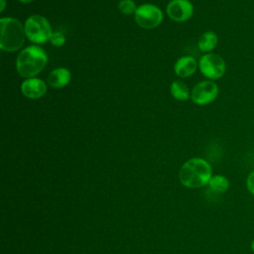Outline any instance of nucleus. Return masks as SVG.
Masks as SVG:
<instances>
[{
  "label": "nucleus",
  "mask_w": 254,
  "mask_h": 254,
  "mask_svg": "<svg viewBox=\"0 0 254 254\" xmlns=\"http://www.w3.org/2000/svg\"><path fill=\"white\" fill-rule=\"evenodd\" d=\"M180 181L188 188L197 189L208 185L212 177L210 164L201 158H192L187 161L180 170Z\"/></svg>",
  "instance_id": "obj_1"
},
{
  "label": "nucleus",
  "mask_w": 254,
  "mask_h": 254,
  "mask_svg": "<svg viewBox=\"0 0 254 254\" xmlns=\"http://www.w3.org/2000/svg\"><path fill=\"white\" fill-rule=\"evenodd\" d=\"M48 56L39 46H29L22 50L16 60V69L22 77L30 78L44 69Z\"/></svg>",
  "instance_id": "obj_2"
},
{
  "label": "nucleus",
  "mask_w": 254,
  "mask_h": 254,
  "mask_svg": "<svg viewBox=\"0 0 254 254\" xmlns=\"http://www.w3.org/2000/svg\"><path fill=\"white\" fill-rule=\"evenodd\" d=\"M0 48L2 51L13 53L18 51L25 42V29L19 20L12 17L1 18Z\"/></svg>",
  "instance_id": "obj_3"
},
{
  "label": "nucleus",
  "mask_w": 254,
  "mask_h": 254,
  "mask_svg": "<svg viewBox=\"0 0 254 254\" xmlns=\"http://www.w3.org/2000/svg\"><path fill=\"white\" fill-rule=\"evenodd\" d=\"M26 37L35 44H44L50 41L53 31L50 22L43 16L32 15L24 24Z\"/></svg>",
  "instance_id": "obj_4"
},
{
  "label": "nucleus",
  "mask_w": 254,
  "mask_h": 254,
  "mask_svg": "<svg viewBox=\"0 0 254 254\" xmlns=\"http://www.w3.org/2000/svg\"><path fill=\"white\" fill-rule=\"evenodd\" d=\"M200 72L209 79H218L222 77L226 70L224 60L217 54L207 53L198 61Z\"/></svg>",
  "instance_id": "obj_5"
},
{
  "label": "nucleus",
  "mask_w": 254,
  "mask_h": 254,
  "mask_svg": "<svg viewBox=\"0 0 254 254\" xmlns=\"http://www.w3.org/2000/svg\"><path fill=\"white\" fill-rule=\"evenodd\" d=\"M134 18L141 28L154 29L163 21V12L158 6L146 3L137 8Z\"/></svg>",
  "instance_id": "obj_6"
},
{
  "label": "nucleus",
  "mask_w": 254,
  "mask_h": 254,
  "mask_svg": "<svg viewBox=\"0 0 254 254\" xmlns=\"http://www.w3.org/2000/svg\"><path fill=\"white\" fill-rule=\"evenodd\" d=\"M218 95V86L211 80L198 82L191 90L190 98L198 105H206L215 100Z\"/></svg>",
  "instance_id": "obj_7"
},
{
  "label": "nucleus",
  "mask_w": 254,
  "mask_h": 254,
  "mask_svg": "<svg viewBox=\"0 0 254 254\" xmlns=\"http://www.w3.org/2000/svg\"><path fill=\"white\" fill-rule=\"evenodd\" d=\"M167 14L176 22H185L192 16L193 6L189 0H172L167 6Z\"/></svg>",
  "instance_id": "obj_8"
},
{
  "label": "nucleus",
  "mask_w": 254,
  "mask_h": 254,
  "mask_svg": "<svg viewBox=\"0 0 254 254\" xmlns=\"http://www.w3.org/2000/svg\"><path fill=\"white\" fill-rule=\"evenodd\" d=\"M21 91L24 96L30 99H37L46 94L47 84L40 78L30 77L22 82Z\"/></svg>",
  "instance_id": "obj_9"
},
{
  "label": "nucleus",
  "mask_w": 254,
  "mask_h": 254,
  "mask_svg": "<svg viewBox=\"0 0 254 254\" xmlns=\"http://www.w3.org/2000/svg\"><path fill=\"white\" fill-rule=\"evenodd\" d=\"M197 67V63L193 57L190 56H184L180 58L175 65L174 69L175 72L181 77H189L194 73Z\"/></svg>",
  "instance_id": "obj_10"
},
{
  "label": "nucleus",
  "mask_w": 254,
  "mask_h": 254,
  "mask_svg": "<svg viewBox=\"0 0 254 254\" xmlns=\"http://www.w3.org/2000/svg\"><path fill=\"white\" fill-rule=\"evenodd\" d=\"M70 71L65 67H58L52 70L48 76V83L54 88H62L70 81Z\"/></svg>",
  "instance_id": "obj_11"
},
{
  "label": "nucleus",
  "mask_w": 254,
  "mask_h": 254,
  "mask_svg": "<svg viewBox=\"0 0 254 254\" xmlns=\"http://www.w3.org/2000/svg\"><path fill=\"white\" fill-rule=\"evenodd\" d=\"M218 43L217 35L214 32L208 31L203 33L198 39V49L203 53H208L214 50Z\"/></svg>",
  "instance_id": "obj_12"
},
{
  "label": "nucleus",
  "mask_w": 254,
  "mask_h": 254,
  "mask_svg": "<svg viewBox=\"0 0 254 254\" xmlns=\"http://www.w3.org/2000/svg\"><path fill=\"white\" fill-rule=\"evenodd\" d=\"M229 186L230 184L228 179L222 175L212 176L208 182L209 189L216 193H224L228 190Z\"/></svg>",
  "instance_id": "obj_13"
},
{
  "label": "nucleus",
  "mask_w": 254,
  "mask_h": 254,
  "mask_svg": "<svg viewBox=\"0 0 254 254\" xmlns=\"http://www.w3.org/2000/svg\"><path fill=\"white\" fill-rule=\"evenodd\" d=\"M171 93L174 98L181 101H186L190 98V90L188 86L185 84V82L181 80H175L171 84Z\"/></svg>",
  "instance_id": "obj_14"
},
{
  "label": "nucleus",
  "mask_w": 254,
  "mask_h": 254,
  "mask_svg": "<svg viewBox=\"0 0 254 254\" xmlns=\"http://www.w3.org/2000/svg\"><path fill=\"white\" fill-rule=\"evenodd\" d=\"M118 8L121 13L125 15H130V14H135L137 7L136 4L133 0H121L118 4Z\"/></svg>",
  "instance_id": "obj_15"
},
{
  "label": "nucleus",
  "mask_w": 254,
  "mask_h": 254,
  "mask_svg": "<svg viewBox=\"0 0 254 254\" xmlns=\"http://www.w3.org/2000/svg\"><path fill=\"white\" fill-rule=\"evenodd\" d=\"M50 42L52 43L53 46H56V47H61L64 44L65 42V37L64 35L62 33V32H54L51 39H50Z\"/></svg>",
  "instance_id": "obj_16"
},
{
  "label": "nucleus",
  "mask_w": 254,
  "mask_h": 254,
  "mask_svg": "<svg viewBox=\"0 0 254 254\" xmlns=\"http://www.w3.org/2000/svg\"><path fill=\"white\" fill-rule=\"evenodd\" d=\"M246 189L252 195H254V170L251 171L246 178Z\"/></svg>",
  "instance_id": "obj_17"
},
{
  "label": "nucleus",
  "mask_w": 254,
  "mask_h": 254,
  "mask_svg": "<svg viewBox=\"0 0 254 254\" xmlns=\"http://www.w3.org/2000/svg\"><path fill=\"white\" fill-rule=\"evenodd\" d=\"M250 248H251V250H252V252H254V239L251 241V243H250Z\"/></svg>",
  "instance_id": "obj_18"
},
{
  "label": "nucleus",
  "mask_w": 254,
  "mask_h": 254,
  "mask_svg": "<svg viewBox=\"0 0 254 254\" xmlns=\"http://www.w3.org/2000/svg\"><path fill=\"white\" fill-rule=\"evenodd\" d=\"M1 1H2V4H1V11H3L4 8H5V0H1Z\"/></svg>",
  "instance_id": "obj_19"
},
{
  "label": "nucleus",
  "mask_w": 254,
  "mask_h": 254,
  "mask_svg": "<svg viewBox=\"0 0 254 254\" xmlns=\"http://www.w3.org/2000/svg\"><path fill=\"white\" fill-rule=\"evenodd\" d=\"M18 1H20V2H22V3H30V2H32L33 0H18Z\"/></svg>",
  "instance_id": "obj_20"
}]
</instances>
